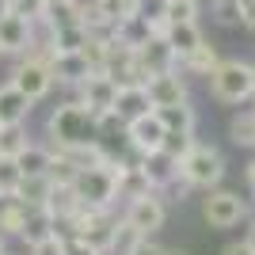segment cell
Masks as SVG:
<instances>
[{
	"instance_id": "6da1fadb",
	"label": "cell",
	"mask_w": 255,
	"mask_h": 255,
	"mask_svg": "<svg viewBox=\"0 0 255 255\" xmlns=\"http://www.w3.org/2000/svg\"><path fill=\"white\" fill-rule=\"evenodd\" d=\"M129 160H122L118 152H107V160L92 164V168H80L73 175V194L76 202L88 206V210H111L118 202V175Z\"/></svg>"
},
{
	"instance_id": "7a4b0ae2",
	"label": "cell",
	"mask_w": 255,
	"mask_h": 255,
	"mask_svg": "<svg viewBox=\"0 0 255 255\" xmlns=\"http://www.w3.org/2000/svg\"><path fill=\"white\" fill-rule=\"evenodd\" d=\"M65 92H69V96L53 107L50 118H46L50 149H73V145H80V141L96 137V122H92V115H88V107L76 99L73 88H65Z\"/></svg>"
},
{
	"instance_id": "3957f363",
	"label": "cell",
	"mask_w": 255,
	"mask_h": 255,
	"mask_svg": "<svg viewBox=\"0 0 255 255\" xmlns=\"http://www.w3.org/2000/svg\"><path fill=\"white\" fill-rule=\"evenodd\" d=\"M210 84V96L225 107H240L252 99V65L240 61V57H221L213 65V73L206 76Z\"/></svg>"
},
{
	"instance_id": "277c9868",
	"label": "cell",
	"mask_w": 255,
	"mask_h": 255,
	"mask_svg": "<svg viewBox=\"0 0 255 255\" xmlns=\"http://www.w3.org/2000/svg\"><path fill=\"white\" fill-rule=\"evenodd\" d=\"M179 171H183V179L191 183L194 191H210V187H221V179H225V171H229V168H225L221 149L194 141V149L179 160Z\"/></svg>"
},
{
	"instance_id": "5b68a950",
	"label": "cell",
	"mask_w": 255,
	"mask_h": 255,
	"mask_svg": "<svg viewBox=\"0 0 255 255\" xmlns=\"http://www.w3.org/2000/svg\"><path fill=\"white\" fill-rule=\"evenodd\" d=\"M202 217L210 229H236L240 221H248L252 217V206L240 198L236 191H225V187H210L202 198Z\"/></svg>"
},
{
	"instance_id": "8992f818",
	"label": "cell",
	"mask_w": 255,
	"mask_h": 255,
	"mask_svg": "<svg viewBox=\"0 0 255 255\" xmlns=\"http://www.w3.org/2000/svg\"><path fill=\"white\" fill-rule=\"evenodd\" d=\"M8 80L19 88V92L31 99V103H42V99L53 92V76H50V65H46L42 53H23L19 65L11 69Z\"/></svg>"
},
{
	"instance_id": "52a82bcc",
	"label": "cell",
	"mask_w": 255,
	"mask_h": 255,
	"mask_svg": "<svg viewBox=\"0 0 255 255\" xmlns=\"http://www.w3.org/2000/svg\"><path fill=\"white\" fill-rule=\"evenodd\" d=\"M122 221L129 229H137L141 236H156L168 225V202H164V194L152 191V194H141V198H129Z\"/></svg>"
},
{
	"instance_id": "ba28073f",
	"label": "cell",
	"mask_w": 255,
	"mask_h": 255,
	"mask_svg": "<svg viewBox=\"0 0 255 255\" xmlns=\"http://www.w3.org/2000/svg\"><path fill=\"white\" fill-rule=\"evenodd\" d=\"M76 99L88 107V115H92V122H99V118L115 107V96H118V84L111 80V76L103 73V69H92V73L80 80V84L73 88Z\"/></svg>"
},
{
	"instance_id": "9c48e42d",
	"label": "cell",
	"mask_w": 255,
	"mask_h": 255,
	"mask_svg": "<svg viewBox=\"0 0 255 255\" xmlns=\"http://www.w3.org/2000/svg\"><path fill=\"white\" fill-rule=\"evenodd\" d=\"M34 42V23L0 4V57H23Z\"/></svg>"
},
{
	"instance_id": "30bf717a",
	"label": "cell",
	"mask_w": 255,
	"mask_h": 255,
	"mask_svg": "<svg viewBox=\"0 0 255 255\" xmlns=\"http://www.w3.org/2000/svg\"><path fill=\"white\" fill-rule=\"evenodd\" d=\"M145 92H149L152 111H156V107H175V103H187V99H191V88H187V76L179 73V65L168 69V73L149 76V80H145Z\"/></svg>"
},
{
	"instance_id": "8fae6325",
	"label": "cell",
	"mask_w": 255,
	"mask_h": 255,
	"mask_svg": "<svg viewBox=\"0 0 255 255\" xmlns=\"http://www.w3.org/2000/svg\"><path fill=\"white\" fill-rule=\"evenodd\" d=\"M122 137H126V145L137 152V156L156 152L160 141H164V122L156 118V111H145V115H137V118H129V122H126Z\"/></svg>"
},
{
	"instance_id": "7c38bea8",
	"label": "cell",
	"mask_w": 255,
	"mask_h": 255,
	"mask_svg": "<svg viewBox=\"0 0 255 255\" xmlns=\"http://www.w3.org/2000/svg\"><path fill=\"white\" fill-rule=\"evenodd\" d=\"M46 65H50V76H53V84H57V88H76L88 73H92V65H88V57H84L80 50L50 53V57H46Z\"/></svg>"
},
{
	"instance_id": "4fadbf2b",
	"label": "cell",
	"mask_w": 255,
	"mask_h": 255,
	"mask_svg": "<svg viewBox=\"0 0 255 255\" xmlns=\"http://www.w3.org/2000/svg\"><path fill=\"white\" fill-rule=\"evenodd\" d=\"M133 57H137L145 80H149V76H156V73H168V69H175V65H179V57L171 53V46L164 42L160 34H152L149 42H141L137 50H133Z\"/></svg>"
},
{
	"instance_id": "5bb4252c",
	"label": "cell",
	"mask_w": 255,
	"mask_h": 255,
	"mask_svg": "<svg viewBox=\"0 0 255 255\" xmlns=\"http://www.w3.org/2000/svg\"><path fill=\"white\" fill-rule=\"evenodd\" d=\"M160 38H164V42L171 46V53H175V57H187V53H191L194 46H202V42H206V34H202V27H198V19L168 23Z\"/></svg>"
},
{
	"instance_id": "9a60e30c",
	"label": "cell",
	"mask_w": 255,
	"mask_h": 255,
	"mask_svg": "<svg viewBox=\"0 0 255 255\" xmlns=\"http://www.w3.org/2000/svg\"><path fill=\"white\" fill-rule=\"evenodd\" d=\"M31 107H34V103L23 96L11 80H4V84H0V126H23V122H27V115H31Z\"/></svg>"
},
{
	"instance_id": "2e32d148",
	"label": "cell",
	"mask_w": 255,
	"mask_h": 255,
	"mask_svg": "<svg viewBox=\"0 0 255 255\" xmlns=\"http://www.w3.org/2000/svg\"><path fill=\"white\" fill-rule=\"evenodd\" d=\"M42 210L53 217V225H65V221H69V217L80 210V202H76V194H73V183H50Z\"/></svg>"
},
{
	"instance_id": "e0dca14e",
	"label": "cell",
	"mask_w": 255,
	"mask_h": 255,
	"mask_svg": "<svg viewBox=\"0 0 255 255\" xmlns=\"http://www.w3.org/2000/svg\"><path fill=\"white\" fill-rule=\"evenodd\" d=\"M137 168L145 171V179L152 183V191H164L168 187V179L179 171V160H171L168 152H145V156H137Z\"/></svg>"
},
{
	"instance_id": "ac0fdd59",
	"label": "cell",
	"mask_w": 255,
	"mask_h": 255,
	"mask_svg": "<svg viewBox=\"0 0 255 255\" xmlns=\"http://www.w3.org/2000/svg\"><path fill=\"white\" fill-rule=\"evenodd\" d=\"M111 111H115L122 122H129V118H137V115H145V111H152L145 84H122V88H118V96H115V107H111Z\"/></svg>"
},
{
	"instance_id": "d6986e66",
	"label": "cell",
	"mask_w": 255,
	"mask_h": 255,
	"mask_svg": "<svg viewBox=\"0 0 255 255\" xmlns=\"http://www.w3.org/2000/svg\"><path fill=\"white\" fill-rule=\"evenodd\" d=\"M27 210H31V206L23 202L19 194H0V236H15V240H19Z\"/></svg>"
},
{
	"instance_id": "ffe728a7",
	"label": "cell",
	"mask_w": 255,
	"mask_h": 255,
	"mask_svg": "<svg viewBox=\"0 0 255 255\" xmlns=\"http://www.w3.org/2000/svg\"><path fill=\"white\" fill-rule=\"evenodd\" d=\"M217 61H221V57H217V50H213L210 42H202V46H194L187 57H179V73H183V76H210Z\"/></svg>"
},
{
	"instance_id": "44dd1931",
	"label": "cell",
	"mask_w": 255,
	"mask_h": 255,
	"mask_svg": "<svg viewBox=\"0 0 255 255\" xmlns=\"http://www.w3.org/2000/svg\"><path fill=\"white\" fill-rule=\"evenodd\" d=\"M50 233H53V217L42 210V206H31V210H27V221H23V229H19L23 248H31V244H38V240H46Z\"/></svg>"
},
{
	"instance_id": "7402d4cb",
	"label": "cell",
	"mask_w": 255,
	"mask_h": 255,
	"mask_svg": "<svg viewBox=\"0 0 255 255\" xmlns=\"http://www.w3.org/2000/svg\"><path fill=\"white\" fill-rule=\"evenodd\" d=\"M50 156H53L50 145H38V141H31V145H27V149L15 156V164H19V171H23V179H31V175H46V168H50Z\"/></svg>"
},
{
	"instance_id": "603a6c76",
	"label": "cell",
	"mask_w": 255,
	"mask_h": 255,
	"mask_svg": "<svg viewBox=\"0 0 255 255\" xmlns=\"http://www.w3.org/2000/svg\"><path fill=\"white\" fill-rule=\"evenodd\" d=\"M141 194H152V183L145 179V171L137 168V160L133 164H126L122 168V175H118V198H141Z\"/></svg>"
},
{
	"instance_id": "cb8c5ba5",
	"label": "cell",
	"mask_w": 255,
	"mask_h": 255,
	"mask_svg": "<svg viewBox=\"0 0 255 255\" xmlns=\"http://www.w3.org/2000/svg\"><path fill=\"white\" fill-rule=\"evenodd\" d=\"M156 118L164 122V129H194L198 126V115H194L191 99L175 103V107H156Z\"/></svg>"
},
{
	"instance_id": "d4e9b609",
	"label": "cell",
	"mask_w": 255,
	"mask_h": 255,
	"mask_svg": "<svg viewBox=\"0 0 255 255\" xmlns=\"http://www.w3.org/2000/svg\"><path fill=\"white\" fill-rule=\"evenodd\" d=\"M229 141H233L236 149H255V107L252 111H240L229 122Z\"/></svg>"
},
{
	"instance_id": "484cf974",
	"label": "cell",
	"mask_w": 255,
	"mask_h": 255,
	"mask_svg": "<svg viewBox=\"0 0 255 255\" xmlns=\"http://www.w3.org/2000/svg\"><path fill=\"white\" fill-rule=\"evenodd\" d=\"M194 129H164V141H160V152H168L171 160H183L194 149Z\"/></svg>"
},
{
	"instance_id": "4316f807",
	"label": "cell",
	"mask_w": 255,
	"mask_h": 255,
	"mask_svg": "<svg viewBox=\"0 0 255 255\" xmlns=\"http://www.w3.org/2000/svg\"><path fill=\"white\" fill-rule=\"evenodd\" d=\"M27 145H31V137H27V122H23V126H0V156L15 160Z\"/></svg>"
},
{
	"instance_id": "83f0119b",
	"label": "cell",
	"mask_w": 255,
	"mask_h": 255,
	"mask_svg": "<svg viewBox=\"0 0 255 255\" xmlns=\"http://www.w3.org/2000/svg\"><path fill=\"white\" fill-rule=\"evenodd\" d=\"M4 8H11L15 15H23L27 23H42L46 15V0H0Z\"/></svg>"
},
{
	"instance_id": "f1b7e54d",
	"label": "cell",
	"mask_w": 255,
	"mask_h": 255,
	"mask_svg": "<svg viewBox=\"0 0 255 255\" xmlns=\"http://www.w3.org/2000/svg\"><path fill=\"white\" fill-rule=\"evenodd\" d=\"M198 19V0H168L164 4V23H183Z\"/></svg>"
},
{
	"instance_id": "f546056e",
	"label": "cell",
	"mask_w": 255,
	"mask_h": 255,
	"mask_svg": "<svg viewBox=\"0 0 255 255\" xmlns=\"http://www.w3.org/2000/svg\"><path fill=\"white\" fill-rule=\"evenodd\" d=\"M210 15H213V23H221V27H240L236 0H210Z\"/></svg>"
},
{
	"instance_id": "4dcf8cb0",
	"label": "cell",
	"mask_w": 255,
	"mask_h": 255,
	"mask_svg": "<svg viewBox=\"0 0 255 255\" xmlns=\"http://www.w3.org/2000/svg\"><path fill=\"white\" fill-rule=\"evenodd\" d=\"M92 4H96L111 23H118L122 15H133V8H137V0H92Z\"/></svg>"
},
{
	"instance_id": "1f68e13d",
	"label": "cell",
	"mask_w": 255,
	"mask_h": 255,
	"mask_svg": "<svg viewBox=\"0 0 255 255\" xmlns=\"http://www.w3.org/2000/svg\"><path fill=\"white\" fill-rule=\"evenodd\" d=\"M19 179H23L19 164H15L11 156H0V194H11L15 187H19Z\"/></svg>"
},
{
	"instance_id": "d6a6232c",
	"label": "cell",
	"mask_w": 255,
	"mask_h": 255,
	"mask_svg": "<svg viewBox=\"0 0 255 255\" xmlns=\"http://www.w3.org/2000/svg\"><path fill=\"white\" fill-rule=\"evenodd\" d=\"M27 252L31 255H65V233L53 225V233L46 236V240H38V244H31Z\"/></svg>"
},
{
	"instance_id": "836d02e7",
	"label": "cell",
	"mask_w": 255,
	"mask_h": 255,
	"mask_svg": "<svg viewBox=\"0 0 255 255\" xmlns=\"http://www.w3.org/2000/svg\"><path fill=\"white\" fill-rule=\"evenodd\" d=\"M137 236H141L137 229H129V225L118 217V225H115V252H111V255H126L129 248L137 244Z\"/></svg>"
},
{
	"instance_id": "e575fe53",
	"label": "cell",
	"mask_w": 255,
	"mask_h": 255,
	"mask_svg": "<svg viewBox=\"0 0 255 255\" xmlns=\"http://www.w3.org/2000/svg\"><path fill=\"white\" fill-rule=\"evenodd\" d=\"M164 252H168V248H164V244H156L152 236H137V244L129 248L126 255H164Z\"/></svg>"
},
{
	"instance_id": "d590c367",
	"label": "cell",
	"mask_w": 255,
	"mask_h": 255,
	"mask_svg": "<svg viewBox=\"0 0 255 255\" xmlns=\"http://www.w3.org/2000/svg\"><path fill=\"white\" fill-rule=\"evenodd\" d=\"M65 255H99V252H96V248H88L80 236H69V233H65Z\"/></svg>"
},
{
	"instance_id": "8d00e7d4",
	"label": "cell",
	"mask_w": 255,
	"mask_h": 255,
	"mask_svg": "<svg viewBox=\"0 0 255 255\" xmlns=\"http://www.w3.org/2000/svg\"><path fill=\"white\" fill-rule=\"evenodd\" d=\"M236 8H240V27L255 31V0H236Z\"/></svg>"
},
{
	"instance_id": "74e56055",
	"label": "cell",
	"mask_w": 255,
	"mask_h": 255,
	"mask_svg": "<svg viewBox=\"0 0 255 255\" xmlns=\"http://www.w3.org/2000/svg\"><path fill=\"white\" fill-rule=\"evenodd\" d=\"M221 255H255V252L244 244V240H233V244H225V248H221Z\"/></svg>"
},
{
	"instance_id": "f35d334b",
	"label": "cell",
	"mask_w": 255,
	"mask_h": 255,
	"mask_svg": "<svg viewBox=\"0 0 255 255\" xmlns=\"http://www.w3.org/2000/svg\"><path fill=\"white\" fill-rule=\"evenodd\" d=\"M244 183H248V191H252V198H255V160L244 168Z\"/></svg>"
},
{
	"instance_id": "ab89813d",
	"label": "cell",
	"mask_w": 255,
	"mask_h": 255,
	"mask_svg": "<svg viewBox=\"0 0 255 255\" xmlns=\"http://www.w3.org/2000/svg\"><path fill=\"white\" fill-rule=\"evenodd\" d=\"M244 244L255 252V217H248V233H244Z\"/></svg>"
},
{
	"instance_id": "60d3db41",
	"label": "cell",
	"mask_w": 255,
	"mask_h": 255,
	"mask_svg": "<svg viewBox=\"0 0 255 255\" xmlns=\"http://www.w3.org/2000/svg\"><path fill=\"white\" fill-rule=\"evenodd\" d=\"M164 255H191V252H187V248H168Z\"/></svg>"
},
{
	"instance_id": "b9f144b4",
	"label": "cell",
	"mask_w": 255,
	"mask_h": 255,
	"mask_svg": "<svg viewBox=\"0 0 255 255\" xmlns=\"http://www.w3.org/2000/svg\"><path fill=\"white\" fill-rule=\"evenodd\" d=\"M8 252V236H0V255Z\"/></svg>"
},
{
	"instance_id": "7bdbcfd3",
	"label": "cell",
	"mask_w": 255,
	"mask_h": 255,
	"mask_svg": "<svg viewBox=\"0 0 255 255\" xmlns=\"http://www.w3.org/2000/svg\"><path fill=\"white\" fill-rule=\"evenodd\" d=\"M252 99H255V65H252Z\"/></svg>"
},
{
	"instance_id": "ee69618b",
	"label": "cell",
	"mask_w": 255,
	"mask_h": 255,
	"mask_svg": "<svg viewBox=\"0 0 255 255\" xmlns=\"http://www.w3.org/2000/svg\"><path fill=\"white\" fill-rule=\"evenodd\" d=\"M4 255H31V252H27V248H23V252H4Z\"/></svg>"
}]
</instances>
